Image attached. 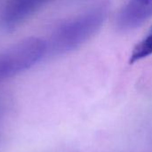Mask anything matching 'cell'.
Masks as SVG:
<instances>
[{
	"label": "cell",
	"instance_id": "cell-1",
	"mask_svg": "<svg viewBox=\"0 0 152 152\" xmlns=\"http://www.w3.org/2000/svg\"><path fill=\"white\" fill-rule=\"evenodd\" d=\"M107 14V6L101 5L63 23L52 36V50L65 53L78 48L100 29Z\"/></svg>",
	"mask_w": 152,
	"mask_h": 152
},
{
	"label": "cell",
	"instance_id": "cell-2",
	"mask_svg": "<svg viewBox=\"0 0 152 152\" xmlns=\"http://www.w3.org/2000/svg\"><path fill=\"white\" fill-rule=\"evenodd\" d=\"M47 44L37 37L24 39L0 53V80L25 70L45 55Z\"/></svg>",
	"mask_w": 152,
	"mask_h": 152
},
{
	"label": "cell",
	"instance_id": "cell-3",
	"mask_svg": "<svg viewBox=\"0 0 152 152\" xmlns=\"http://www.w3.org/2000/svg\"><path fill=\"white\" fill-rule=\"evenodd\" d=\"M151 17L152 0H129L118 12L117 25L122 31H130Z\"/></svg>",
	"mask_w": 152,
	"mask_h": 152
},
{
	"label": "cell",
	"instance_id": "cell-4",
	"mask_svg": "<svg viewBox=\"0 0 152 152\" xmlns=\"http://www.w3.org/2000/svg\"><path fill=\"white\" fill-rule=\"evenodd\" d=\"M48 1L49 0H10L3 12V25L7 28L17 27Z\"/></svg>",
	"mask_w": 152,
	"mask_h": 152
},
{
	"label": "cell",
	"instance_id": "cell-5",
	"mask_svg": "<svg viewBox=\"0 0 152 152\" xmlns=\"http://www.w3.org/2000/svg\"><path fill=\"white\" fill-rule=\"evenodd\" d=\"M152 54V28L134 46L130 55V63H134Z\"/></svg>",
	"mask_w": 152,
	"mask_h": 152
}]
</instances>
